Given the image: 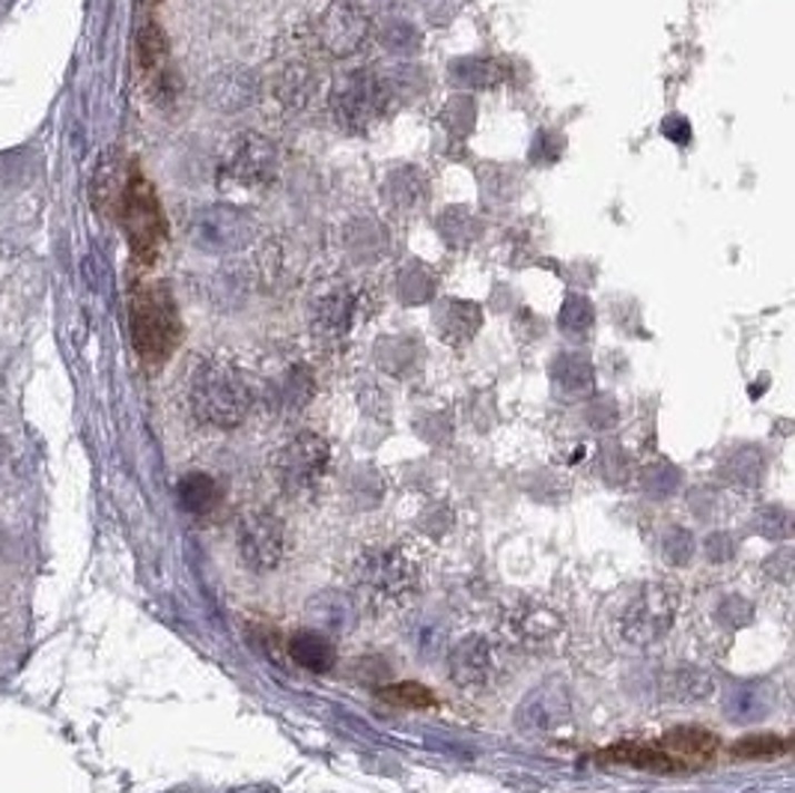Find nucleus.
Instances as JSON below:
<instances>
[{"label":"nucleus","mask_w":795,"mask_h":793,"mask_svg":"<svg viewBox=\"0 0 795 793\" xmlns=\"http://www.w3.org/2000/svg\"><path fill=\"white\" fill-rule=\"evenodd\" d=\"M131 344L147 365H165L182 340L179 310L165 284H143L131 293Z\"/></svg>","instance_id":"f257e3e1"},{"label":"nucleus","mask_w":795,"mask_h":793,"mask_svg":"<svg viewBox=\"0 0 795 793\" xmlns=\"http://www.w3.org/2000/svg\"><path fill=\"white\" fill-rule=\"evenodd\" d=\"M399 296L406 301H426L433 296V275L424 266H411L399 275Z\"/></svg>","instance_id":"c756f323"},{"label":"nucleus","mask_w":795,"mask_h":793,"mask_svg":"<svg viewBox=\"0 0 795 793\" xmlns=\"http://www.w3.org/2000/svg\"><path fill=\"white\" fill-rule=\"evenodd\" d=\"M786 752H789V740L777 734H748L731 746V755L739 761H772Z\"/></svg>","instance_id":"5701e85b"},{"label":"nucleus","mask_w":795,"mask_h":793,"mask_svg":"<svg viewBox=\"0 0 795 793\" xmlns=\"http://www.w3.org/2000/svg\"><path fill=\"white\" fill-rule=\"evenodd\" d=\"M316 90V78L310 72V66L292 63L284 69V76L278 78V99L287 108H305L310 102V96Z\"/></svg>","instance_id":"4be33fe9"},{"label":"nucleus","mask_w":795,"mask_h":793,"mask_svg":"<svg viewBox=\"0 0 795 793\" xmlns=\"http://www.w3.org/2000/svg\"><path fill=\"white\" fill-rule=\"evenodd\" d=\"M310 621H314L310 630H319L322 635L349 633L351 626L358 624V606L349 597L328 591L310 599Z\"/></svg>","instance_id":"dca6fc26"},{"label":"nucleus","mask_w":795,"mask_h":793,"mask_svg":"<svg viewBox=\"0 0 795 793\" xmlns=\"http://www.w3.org/2000/svg\"><path fill=\"white\" fill-rule=\"evenodd\" d=\"M658 746L665 749L670 757H676V761L683 764V770H688V766H694V764H706V761H713L715 749H718V737H715L713 731L694 728V725H688V728L667 731Z\"/></svg>","instance_id":"ddd939ff"},{"label":"nucleus","mask_w":795,"mask_h":793,"mask_svg":"<svg viewBox=\"0 0 795 793\" xmlns=\"http://www.w3.org/2000/svg\"><path fill=\"white\" fill-rule=\"evenodd\" d=\"M328 463H331L328 442L316 433H301L280 448V454L275 457V475H278L284 493L301 498V495H310L316 486L322 484Z\"/></svg>","instance_id":"39448f33"},{"label":"nucleus","mask_w":795,"mask_h":793,"mask_svg":"<svg viewBox=\"0 0 795 793\" xmlns=\"http://www.w3.org/2000/svg\"><path fill=\"white\" fill-rule=\"evenodd\" d=\"M483 314L474 301L447 299L435 308V326L441 331L447 344H468L477 331H480Z\"/></svg>","instance_id":"4468645a"},{"label":"nucleus","mask_w":795,"mask_h":793,"mask_svg":"<svg viewBox=\"0 0 795 793\" xmlns=\"http://www.w3.org/2000/svg\"><path fill=\"white\" fill-rule=\"evenodd\" d=\"M390 99V85L381 76H372L367 69L351 72V76L340 78L331 93V111L340 126L358 131L367 129L385 108Z\"/></svg>","instance_id":"423d86ee"},{"label":"nucleus","mask_w":795,"mask_h":793,"mask_svg":"<svg viewBox=\"0 0 795 793\" xmlns=\"http://www.w3.org/2000/svg\"><path fill=\"white\" fill-rule=\"evenodd\" d=\"M221 170L223 177L241 188L269 186L278 174V150L269 138H262L257 131H241L230 143Z\"/></svg>","instance_id":"1a4fd4ad"},{"label":"nucleus","mask_w":795,"mask_h":793,"mask_svg":"<svg viewBox=\"0 0 795 793\" xmlns=\"http://www.w3.org/2000/svg\"><path fill=\"white\" fill-rule=\"evenodd\" d=\"M254 239V221L232 206H209L197 215L195 242L209 251H239Z\"/></svg>","instance_id":"9b49d317"},{"label":"nucleus","mask_w":795,"mask_h":793,"mask_svg":"<svg viewBox=\"0 0 795 793\" xmlns=\"http://www.w3.org/2000/svg\"><path fill=\"white\" fill-rule=\"evenodd\" d=\"M450 677L463 690H489L491 681L498 677V654L491 642H486L483 635H471L463 644H456L450 651Z\"/></svg>","instance_id":"f8f14e48"},{"label":"nucleus","mask_w":795,"mask_h":793,"mask_svg":"<svg viewBox=\"0 0 795 793\" xmlns=\"http://www.w3.org/2000/svg\"><path fill=\"white\" fill-rule=\"evenodd\" d=\"M438 227H441V234H445V239L450 245H463L480 234V221H477L468 209H459V206L447 209V212L438 218Z\"/></svg>","instance_id":"bb28decb"},{"label":"nucleus","mask_w":795,"mask_h":793,"mask_svg":"<svg viewBox=\"0 0 795 793\" xmlns=\"http://www.w3.org/2000/svg\"><path fill=\"white\" fill-rule=\"evenodd\" d=\"M236 543H239V555L245 567L254 569V573H269V569H275L284 561L287 528L269 511H254V514L241 516Z\"/></svg>","instance_id":"6e6552de"},{"label":"nucleus","mask_w":795,"mask_h":793,"mask_svg":"<svg viewBox=\"0 0 795 793\" xmlns=\"http://www.w3.org/2000/svg\"><path fill=\"white\" fill-rule=\"evenodd\" d=\"M176 493H179V504L186 507L188 514L197 516L212 514L218 502H221V486H218V480H215L212 475H206V472H191V475L182 477Z\"/></svg>","instance_id":"a211bd4d"},{"label":"nucleus","mask_w":795,"mask_h":793,"mask_svg":"<svg viewBox=\"0 0 795 793\" xmlns=\"http://www.w3.org/2000/svg\"><path fill=\"white\" fill-rule=\"evenodd\" d=\"M602 761L635 766V770H647V773H679L683 770V764L667 755L658 743H617L608 752H602Z\"/></svg>","instance_id":"2eb2a0df"},{"label":"nucleus","mask_w":795,"mask_h":793,"mask_svg":"<svg viewBox=\"0 0 795 793\" xmlns=\"http://www.w3.org/2000/svg\"><path fill=\"white\" fill-rule=\"evenodd\" d=\"M120 218L129 236V248L138 262H156L165 245L167 225L156 188L140 170H131L120 195Z\"/></svg>","instance_id":"7ed1b4c3"},{"label":"nucleus","mask_w":795,"mask_h":793,"mask_svg":"<svg viewBox=\"0 0 795 793\" xmlns=\"http://www.w3.org/2000/svg\"><path fill=\"white\" fill-rule=\"evenodd\" d=\"M367 33H370V19L351 0H334L331 7L322 12L319 24H316L319 46L331 57L355 54L364 46Z\"/></svg>","instance_id":"9d476101"},{"label":"nucleus","mask_w":795,"mask_h":793,"mask_svg":"<svg viewBox=\"0 0 795 793\" xmlns=\"http://www.w3.org/2000/svg\"><path fill=\"white\" fill-rule=\"evenodd\" d=\"M555 379L564 385V388L578 391V388H584V385H590L593 379L590 365L584 361L582 355H564L560 361H555Z\"/></svg>","instance_id":"c85d7f7f"},{"label":"nucleus","mask_w":795,"mask_h":793,"mask_svg":"<svg viewBox=\"0 0 795 793\" xmlns=\"http://www.w3.org/2000/svg\"><path fill=\"white\" fill-rule=\"evenodd\" d=\"M385 46L394 48V51H411V48H417V30L408 28V24H390L385 30Z\"/></svg>","instance_id":"7c9ffc66"},{"label":"nucleus","mask_w":795,"mask_h":793,"mask_svg":"<svg viewBox=\"0 0 795 793\" xmlns=\"http://www.w3.org/2000/svg\"><path fill=\"white\" fill-rule=\"evenodd\" d=\"M138 63H140V72L149 78V81H156V85H161L167 76V39L165 33L158 30V24H143L138 33Z\"/></svg>","instance_id":"6ab92c4d"},{"label":"nucleus","mask_w":795,"mask_h":793,"mask_svg":"<svg viewBox=\"0 0 795 793\" xmlns=\"http://www.w3.org/2000/svg\"><path fill=\"white\" fill-rule=\"evenodd\" d=\"M385 197H388V204L399 206V209H411L424 200V179L417 177L411 168L397 170L385 182Z\"/></svg>","instance_id":"393cba45"},{"label":"nucleus","mask_w":795,"mask_h":793,"mask_svg":"<svg viewBox=\"0 0 795 793\" xmlns=\"http://www.w3.org/2000/svg\"><path fill=\"white\" fill-rule=\"evenodd\" d=\"M191 409L209 427H239L250 409V391L232 367L209 361L191 383Z\"/></svg>","instance_id":"f03ea898"},{"label":"nucleus","mask_w":795,"mask_h":793,"mask_svg":"<svg viewBox=\"0 0 795 793\" xmlns=\"http://www.w3.org/2000/svg\"><path fill=\"white\" fill-rule=\"evenodd\" d=\"M676 131H679V138H683V143L688 138H692V129H688V122H685L683 117H670V120L665 122V135H670V138H674Z\"/></svg>","instance_id":"2f4dec72"},{"label":"nucleus","mask_w":795,"mask_h":793,"mask_svg":"<svg viewBox=\"0 0 795 793\" xmlns=\"http://www.w3.org/2000/svg\"><path fill=\"white\" fill-rule=\"evenodd\" d=\"M560 326H564L566 335H587L593 326L590 301L582 299V296H569L564 301V310H560Z\"/></svg>","instance_id":"cd10ccee"},{"label":"nucleus","mask_w":795,"mask_h":793,"mask_svg":"<svg viewBox=\"0 0 795 793\" xmlns=\"http://www.w3.org/2000/svg\"><path fill=\"white\" fill-rule=\"evenodd\" d=\"M355 579L370 597L397 603L415 591L417 567L399 549H372L355 564Z\"/></svg>","instance_id":"0eeeda50"},{"label":"nucleus","mask_w":795,"mask_h":793,"mask_svg":"<svg viewBox=\"0 0 795 793\" xmlns=\"http://www.w3.org/2000/svg\"><path fill=\"white\" fill-rule=\"evenodd\" d=\"M289 656L296 660V665H301L305 672L322 674L328 672L337 660V651L328 635H322L319 630H301L289 638Z\"/></svg>","instance_id":"f3484780"},{"label":"nucleus","mask_w":795,"mask_h":793,"mask_svg":"<svg viewBox=\"0 0 795 793\" xmlns=\"http://www.w3.org/2000/svg\"><path fill=\"white\" fill-rule=\"evenodd\" d=\"M257 96V78L250 72H230L218 78V87L212 90V99L223 111H239L245 105L254 102Z\"/></svg>","instance_id":"412c9836"},{"label":"nucleus","mask_w":795,"mask_h":793,"mask_svg":"<svg viewBox=\"0 0 795 793\" xmlns=\"http://www.w3.org/2000/svg\"><path fill=\"white\" fill-rule=\"evenodd\" d=\"M504 78L495 60H483V57H468V60H456L454 63V81L471 90H483V87H495Z\"/></svg>","instance_id":"b1692460"},{"label":"nucleus","mask_w":795,"mask_h":793,"mask_svg":"<svg viewBox=\"0 0 795 793\" xmlns=\"http://www.w3.org/2000/svg\"><path fill=\"white\" fill-rule=\"evenodd\" d=\"M676 608H679V594L667 585H644L629 597L620 615V633L629 644L647 647L656 644L662 635L674 624Z\"/></svg>","instance_id":"20e7f679"},{"label":"nucleus","mask_w":795,"mask_h":793,"mask_svg":"<svg viewBox=\"0 0 795 793\" xmlns=\"http://www.w3.org/2000/svg\"><path fill=\"white\" fill-rule=\"evenodd\" d=\"M379 698L388 701V704H397V707H415V710L435 707V704H438L433 690H426L424 683H415V681L385 686V690H379Z\"/></svg>","instance_id":"a878e982"},{"label":"nucleus","mask_w":795,"mask_h":793,"mask_svg":"<svg viewBox=\"0 0 795 793\" xmlns=\"http://www.w3.org/2000/svg\"><path fill=\"white\" fill-rule=\"evenodd\" d=\"M316 317V331L322 335H340L349 328V317H351V299L349 293H325L322 299L316 301L314 308Z\"/></svg>","instance_id":"aec40b11"}]
</instances>
